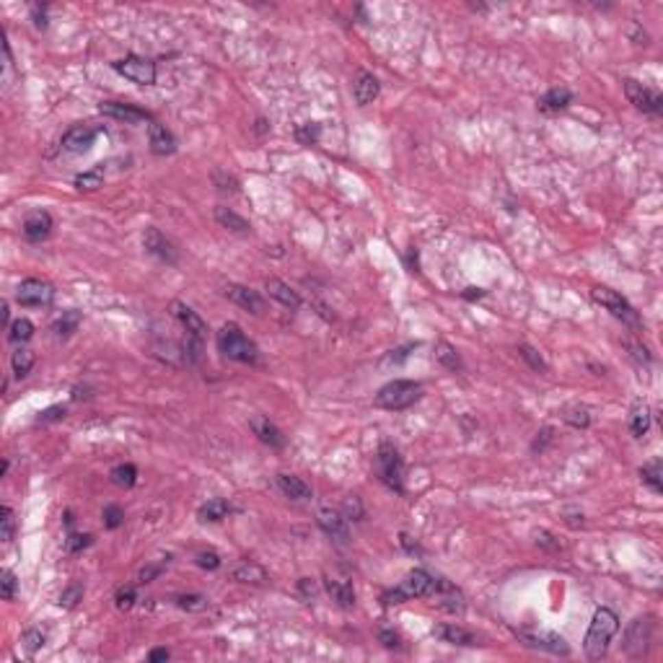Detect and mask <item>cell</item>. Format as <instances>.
<instances>
[{
    "label": "cell",
    "instance_id": "cell-1",
    "mask_svg": "<svg viewBox=\"0 0 663 663\" xmlns=\"http://www.w3.org/2000/svg\"><path fill=\"white\" fill-rule=\"evenodd\" d=\"M619 632V617L612 612V609H596L594 619H591V627L586 632V640H583V648H586V655L591 661H599L604 658L606 651H609V642L612 638Z\"/></svg>",
    "mask_w": 663,
    "mask_h": 663
},
{
    "label": "cell",
    "instance_id": "cell-2",
    "mask_svg": "<svg viewBox=\"0 0 663 663\" xmlns=\"http://www.w3.org/2000/svg\"><path fill=\"white\" fill-rule=\"evenodd\" d=\"M215 339H218V350H221L228 361L249 363V365L259 361V350H256V345L246 337L244 332H241V326L233 324V322L223 324L221 329H218V337Z\"/></svg>",
    "mask_w": 663,
    "mask_h": 663
},
{
    "label": "cell",
    "instance_id": "cell-3",
    "mask_svg": "<svg viewBox=\"0 0 663 663\" xmlns=\"http://www.w3.org/2000/svg\"><path fill=\"white\" fill-rule=\"evenodd\" d=\"M373 472L376 477L384 482L389 490H394L396 495L405 492V461H402V454L396 451L394 443L384 441L378 446V454H376V461H373Z\"/></svg>",
    "mask_w": 663,
    "mask_h": 663
},
{
    "label": "cell",
    "instance_id": "cell-4",
    "mask_svg": "<svg viewBox=\"0 0 663 663\" xmlns=\"http://www.w3.org/2000/svg\"><path fill=\"white\" fill-rule=\"evenodd\" d=\"M435 586H438V578H433L428 570H412L399 583L396 588L386 591L381 596V601L386 606L391 604H402V601H409V599H425V596H435Z\"/></svg>",
    "mask_w": 663,
    "mask_h": 663
},
{
    "label": "cell",
    "instance_id": "cell-5",
    "mask_svg": "<svg viewBox=\"0 0 663 663\" xmlns=\"http://www.w3.org/2000/svg\"><path fill=\"white\" fill-rule=\"evenodd\" d=\"M422 396V386L418 381H407V378H396V381H389L386 386L378 389L376 394V405L384 409H391V412H399V409L412 407Z\"/></svg>",
    "mask_w": 663,
    "mask_h": 663
},
{
    "label": "cell",
    "instance_id": "cell-6",
    "mask_svg": "<svg viewBox=\"0 0 663 663\" xmlns=\"http://www.w3.org/2000/svg\"><path fill=\"white\" fill-rule=\"evenodd\" d=\"M591 296H594V301L599 303V306H604L609 314L617 316V319H622L627 326H635V329H640V326H642L640 314H638V311L629 306L627 298H622L617 291L599 285V288H594V291H591Z\"/></svg>",
    "mask_w": 663,
    "mask_h": 663
},
{
    "label": "cell",
    "instance_id": "cell-7",
    "mask_svg": "<svg viewBox=\"0 0 663 663\" xmlns=\"http://www.w3.org/2000/svg\"><path fill=\"white\" fill-rule=\"evenodd\" d=\"M16 301L26 306V309H42V306H49L55 301V288L49 282H45V280L26 278L16 288Z\"/></svg>",
    "mask_w": 663,
    "mask_h": 663
},
{
    "label": "cell",
    "instance_id": "cell-8",
    "mask_svg": "<svg viewBox=\"0 0 663 663\" xmlns=\"http://www.w3.org/2000/svg\"><path fill=\"white\" fill-rule=\"evenodd\" d=\"M112 68L125 75L128 81L138 83V86H153L156 83V62L148 58H138V55H128L125 60H117Z\"/></svg>",
    "mask_w": 663,
    "mask_h": 663
},
{
    "label": "cell",
    "instance_id": "cell-9",
    "mask_svg": "<svg viewBox=\"0 0 663 663\" xmlns=\"http://www.w3.org/2000/svg\"><path fill=\"white\" fill-rule=\"evenodd\" d=\"M625 93H627L629 104L635 106V109H640V112H645V114H658L663 109V96L655 88H648V86H642L640 81H635V78H627L625 81Z\"/></svg>",
    "mask_w": 663,
    "mask_h": 663
},
{
    "label": "cell",
    "instance_id": "cell-10",
    "mask_svg": "<svg viewBox=\"0 0 663 663\" xmlns=\"http://www.w3.org/2000/svg\"><path fill=\"white\" fill-rule=\"evenodd\" d=\"M653 640V625L648 617H638L629 625L627 635H625V651L629 655H642L648 651V645Z\"/></svg>",
    "mask_w": 663,
    "mask_h": 663
},
{
    "label": "cell",
    "instance_id": "cell-11",
    "mask_svg": "<svg viewBox=\"0 0 663 663\" xmlns=\"http://www.w3.org/2000/svg\"><path fill=\"white\" fill-rule=\"evenodd\" d=\"M316 521H319V526H322V531H324L332 542H337V544H348L350 542V529H348V518L342 516L339 511H332V508H322V511L316 513Z\"/></svg>",
    "mask_w": 663,
    "mask_h": 663
},
{
    "label": "cell",
    "instance_id": "cell-12",
    "mask_svg": "<svg viewBox=\"0 0 663 663\" xmlns=\"http://www.w3.org/2000/svg\"><path fill=\"white\" fill-rule=\"evenodd\" d=\"M143 246H145V252L153 256H158L161 262H166V265H176L179 262V252H176V246L163 236L158 228H148V231L143 233Z\"/></svg>",
    "mask_w": 663,
    "mask_h": 663
},
{
    "label": "cell",
    "instance_id": "cell-13",
    "mask_svg": "<svg viewBox=\"0 0 663 663\" xmlns=\"http://www.w3.org/2000/svg\"><path fill=\"white\" fill-rule=\"evenodd\" d=\"M171 311H174V316L186 329V337H195V339H200V342H205V337H208V324H205V319H202L195 309H189V306L182 301H174L171 303Z\"/></svg>",
    "mask_w": 663,
    "mask_h": 663
},
{
    "label": "cell",
    "instance_id": "cell-14",
    "mask_svg": "<svg viewBox=\"0 0 663 663\" xmlns=\"http://www.w3.org/2000/svg\"><path fill=\"white\" fill-rule=\"evenodd\" d=\"M518 638L529 648H539V651L555 653V655H570V645L555 632H518Z\"/></svg>",
    "mask_w": 663,
    "mask_h": 663
},
{
    "label": "cell",
    "instance_id": "cell-15",
    "mask_svg": "<svg viewBox=\"0 0 663 663\" xmlns=\"http://www.w3.org/2000/svg\"><path fill=\"white\" fill-rule=\"evenodd\" d=\"M101 114L112 117V119H119V122H128V125H138V122H153L151 112L140 109L135 104H122V101H104L99 106Z\"/></svg>",
    "mask_w": 663,
    "mask_h": 663
},
{
    "label": "cell",
    "instance_id": "cell-16",
    "mask_svg": "<svg viewBox=\"0 0 663 663\" xmlns=\"http://www.w3.org/2000/svg\"><path fill=\"white\" fill-rule=\"evenodd\" d=\"M99 132L101 130L99 128H88V125H75V128H70L65 135H62V148L68 153H83L88 151L93 143H96V138H99Z\"/></svg>",
    "mask_w": 663,
    "mask_h": 663
},
{
    "label": "cell",
    "instance_id": "cell-17",
    "mask_svg": "<svg viewBox=\"0 0 663 663\" xmlns=\"http://www.w3.org/2000/svg\"><path fill=\"white\" fill-rule=\"evenodd\" d=\"M23 236H26V241H32V244H36V241H45L47 236L52 233V215L49 213H45V210H34V213H29L26 215V221H23L21 226Z\"/></svg>",
    "mask_w": 663,
    "mask_h": 663
},
{
    "label": "cell",
    "instance_id": "cell-18",
    "mask_svg": "<svg viewBox=\"0 0 663 663\" xmlns=\"http://www.w3.org/2000/svg\"><path fill=\"white\" fill-rule=\"evenodd\" d=\"M226 296H228L236 306H241V309L252 311V314H262V311H265V298H262L256 291H252V288H246V285L228 282V285H226Z\"/></svg>",
    "mask_w": 663,
    "mask_h": 663
},
{
    "label": "cell",
    "instance_id": "cell-19",
    "mask_svg": "<svg viewBox=\"0 0 663 663\" xmlns=\"http://www.w3.org/2000/svg\"><path fill=\"white\" fill-rule=\"evenodd\" d=\"M249 425H252V431H254V435L259 438V441L265 443V446H269V448H285V435H282V431H280L278 425H272L267 418H252L249 420Z\"/></svg>",
    "mask_w": 663,
    "mask_h": 663
},
{
    "label": "cell",
    "instance_id": "cell-20",
    "mask_svg": "<svg viewBox=\"0 0 663 663\" xmlns=\"http://www.w3.org/2000/svg\"><path fill=\"white\" fill-rule=\"evenodd\" d=\"M265 291L275 298V301H280L285 309H301V296L298 293L293 291L291 285L288 282H282V280H278V278H267L265 280Z\"/></svg>",
    "mask_w": 663,
    "mask_h": 663
},
{
    "label": "cell",
    "instance_id": "cell-21",
    "mask_svg": "<svg viewBox=\"0 0 663 663\" xmlns=\"http://www.w3.org/2000/svg\"><path fill=\"white\" fill-rule=\"evenodd\" d=\"M148 135H151V151L156 153V156H171V153L176 151L174 135L163 128L161 122L153 119L151 125H148Z\"/></svg>",
    "mask_w": 663,
    "mask_h": 663
},
{
    "label": "cell",
    "instance_id": "cell-22",
    "mask_svg": "<svg viewBox=\"0 0 663 663\" xmlns=\"http://www.w3.org/2000/svg\"><path fill=\"white\" fill-rule=\"evenodd\" d=\"M378 91H381V83H378V78L373 73H361L355 86H352V96H355V101L361 106L373 104V99L378 96Z\"/></svg>",
    "mask_w": 663,
    "mask_h": 663
},
{
    "label": "cell",
    "instance_id": "cell-23",
    "mask_svg": "<svg viewBox=\"0 0 663 663\" xmlns=\"http://www.w3.org/2000/svg\"><path fill=\"white\" fill-rule=\"evenodd\" d=\"M433 635L438 640L448 642V645H477L474 632L464 629L461 625H438V627L433 629Z\"/></svg>",
    "mask_w": 663,
    "mask_h": 663
},
{
    "label": "cell",
    "instance_id": "cell-24",
    "mask_svg": "<svg viewBox=\"0 0 663 663\" xmlns=\"http://www.w3.org/2000/svg\"><path fill=\"white\" fill-rule=\"evenodd\" d=\"M278 487L291 501H311V487L301 477H296V474H278Z\"/></svg>",
    "mask_w": 663,
    "mask_h": 663
},
{
    "label": "cell",
    "instance_id": "cell-25",
    "mask_svg": "<svg viewBox=\"0 0 663 663\" xmlns=\"http://www.w3.org/2000/svg\"><path fill=\"white\" fill-rule=\"evenodd\" d=\"M572 101V93L570 88H552V91H547L542 99H539V109L542 112H547V114H555V112H562L565 106H570Z\"/></svg>",
    "mask_w": 663,
    "mask_h": 663
},
{
    "label": "cell",
    "instance_id": "cell-26",
    "mask_svg": "<svg viewBox=\"0 0 663 663\" xmlns=\"http://www.w3.org/2000/svg\"><path fill=\"white\" fill-rule=\"evenodd\" d=\"M435 363L438 365H443L446 371H461L464 368V363H461V355H459V350L451 345V342H446V339H441V342H435Z\"/></svg>",
    "mask_w": 663,
    "mask_h": 663
},
{
    "label": "cell",
    "instance_id": "cell-27",
    "mask_svg": "<svg viewBox=\"0 0 663 663\" xmlns=\"http://www.w3.org/2000/svg\"><path fill=\"white\" fill-rule=\"evenodd\" d=\"M326 594L332 596V601L339 606V609H352L355 606V591L352 586L345 581H326Z\"/></svg>",
    "mask_w": 663,
    "mask_h": 663
},
{
    "label": "cell",
    "instance_id": "cell-28",
    "mask_svg": "<svg viewBox=\"0 0 663 663\" xmlns=\"http://www.w3.org/2000/svg\"><path fill=\"white\" fill-rule=\"evenodd\" d=\"M231 513V505L223 501V498H213V501H208L205 505H200V521H205V524H218V521H223L226 516Z\"/></svg>",
    "mask_w": 663,
    "mask_h": 663
},
{
    "label": "cell",
    "instance_id": "cell-29",
    "mask_svg": "<svg viewBox=\"0 0 663 663\" xmlns=\"http://www.w3.org/2000/svg\"><path fill=\"white\" fill-rule=\"evenodd\" d=\"M215 221L221 223L226 231H233V233H249V231H252L249 221H246V218H241L239 213H233L231 208H215Z\"/></svg>",
    "mask_w": 663,
    "mask_h": 663
},
{
    "label": "cell",
    "instance_id": "cell-30",
    "mask_svg": "<svg viewBox=\"0 0 663 663\" xmlns=\"http://www.w3.org/2000/svg\"><path fill=\"white\" fill-rule=\"evenodd\" d=\"M34 350H29L26 345H19L16 348V352L11 355V365H13V373H16V378H26L29 373H32V368H34Z\"/></svg>",
    "mask_w": 663,
    "mask_h": 663
},
{
    "label": "cell",
    "instance_id": "cell-31",
    "mask_svg": "<svg viewBox=\"0 0 663 663\" xmlns=\"http://www.w3.org/2000/svg\"><path fill=\"white\" fill-rule=\"evenodd\" d=\"M78 326H81V311L70 309V311H62V316H58V319L52 322V332H55L58 337H70Z\"/></svg>",
    "mask_w": 663,
    "mask_h": 663
},
{
    "label": "cell",
    "instance_id": "cell-32",
    "mask_svg": "<svg viewBox=\"0 0 663 663\" xmlns=\"http://www.w3.org/2000/svg\"><path fill=\"white\" fill-rule=\"evenodd\" d=\"M629 431L635 438H642L645 433L651 431V409L648 405H635L632 415H629Z\"/></svg>",
    "mask_w": 663,
    "mask_h": 663
},
{
    "label": "cell",
    "instance_id": "cell-33",
    "mask_svg": "<svg viewBox=\"0 0 663 663\" xmlns=\"http://www.w3.org/2000/svg\"><path fill=\"white\" fill-rule=\"evenodd\" d=\"M640 479L653 490V492H663V466L661 459H655L651 464H645L640 469Z\"/></svg>",
    "mask_w": 663,
    "mask_h": 663
},
{
    "label": "cell",
    "instance_id": "cell-34",
    "mask_svg": "<svg viewBox=\"0 0 663 663\" xmlns=\"http://www.w3.org/2000/svg\"><path fill=\"white\" fill-rule=\"evenodd\" d=\"M32 337H34V324L29 319H16V322H11V326H8V339H11L13 345H26Z\"/></svg>",
    "mask_w": 663,
    "mask_h": 663
},
{
    "label": "cell",
    "instance_id": "cell-35",
    "mask_svg": "<svg viewBox=\"0 0 663 663\" xmlns=\"http://www.w3.org/2000/svg\"><path fill=\"white\" fill-rule=\"evenodd\" d=\"M233 581H241V583H265V581H267V572L262 570L259 565H254V562H244V565H239V568L233 570Z\"/></svg>",
    "mask_w": 663,
    "mask_h": 663
},
{
    "label": "cell",
    "instance_id": "cell-36",
    "mask_svg": "<svg viewBox=\"0 0 663 663\" xmlns=\"http://www.w3.org/2000/svg\"><path fill=\"white\" fill-rule=\"evenodd\" d=\"M109 479L117 487H132L138 482V469H135V464H119L109 472Z\"/></svg>",
    "mask_w": 663,
    "mask_h": 663
},
{
    "label": "cell",
    "instance_id": "cell-37",
    "mask_svg": "<svg viewBox=\"0 0 663 663\" xmlns=\"http://www.w3.org/2000/svg\"><path fill=\"white\" fill-rule=\"evenodd\" d=\"M101 184H104V169L101 166H96L91 171H83V174L75 176V186L81 192H93V189H99Z\"/></svg>",
    "mask_w": 663,
    "mask_h": 663
},
{
    "label": "cell",
    "instance_id": "cell-38",
    "mask_svg": "<svg viewBox=\"0 0 663 663\" xmlns=\"http://www.w3.org/2000/svg\"><path fill=\"white\" fill-rule=\"evenodd\" d=\"M296 140L301 145H316L322 140V125L319 122H303L296 128Z\"/></svg>",
    "mask_w": 663,
    "mask_h": 663
},
{
    "label": "cell",
    "instance_id": "cell-39",
    "mask_svg": "<svg viewBox=\"0 0 663 663\" xmlns=\"http://www.w3.org/2000/svg\"><path fill=\"white\" fill-rule=\"evenodd\" d=\"M13 531H16V516H13V511L8 505H3L0 508V539L3 542H11Z\"/></svg>",
    "mask_w": 663,
    "mask_h": 663
},
{
    "label": "cell",
    "instance_id": "cell-40",
    "mask_svg": "<svg viewBox=\"0 0 663 663\" xmlns=\"http://www.w3.org/2000/svg\"><path fill=\"white\" fill-rule=\"evenodd\" d=\"M562 420H565L568 425H572V428H588V425H591V415H588V409H586V407L565 409Z\"/></svg>",
    "mask_w": 663,
    "mask_h": 663
},
{
    "label": "cell",
    "instance_id": "cell-41",
    "mask_svg": "<svg viewBox=\"0 0 663 663\" xmlns=\"http://www.w3.org/2000/svg\"><path fill=\"white\" fill-rule=\"evenodd\" d=\"M176 606L179 609H186V612H202V609H208V599L200 594L176 596Z\"/></svg>",
    "mask_w": 663,
    "mask_h": 663
},
{
    "label": "cell",
    "instance_id": "cell-42",
    "mask_svg": "<svg viewBox=\"0 0 663 663\" xmlns=\"http://www.w3.org/2000/svg\"><path fill=\"white\" fill-rule=\"evenodd\" d=\"M16 588H19V581H16V575H13V572L11 570L0 572V599H3V601H13Z\"/></svg>",
    "mask_w": 663,
    "mask_h": 663
},
{
    "label": "cell",
    "instance_id": "cell-43",
    "mask_svg": "<svg viewBox=\"0 0 663 663\" xmlns=\"http://www.w3.org/2000/svg\"><path fill=\"white\" fill-rule=\"evenodd\" d=\"M518 352H521V358H524V361L529 363L534 371H542V373L547 371V363H544V358H542V355H539V352H536L531 345H518Z\"/></svg>",
    "mask_w": 663,
    "mask_h": 663
},
{
    "label": "cell",
    "instance_id": "cell-44",
    "mask_svg": "<svg viewBox=\"0 0 663 663\" xmlns=\"http://www.w3.org/2000/svg\"><path fill=\"white\" fill-rule=\"evenodd\" d=\"M83 599V586L81 583H70L68 588L62 591V596H60V606H68V609H73V606L78 604Z\"/></svg>",
    "mask_w": 663,
    "mask_h": 663
},
{
    "label": "cell",
    "instance_id": "cell-45",
    "mask_svg": "<svg viewBox=\"0 0 663 663\" xmlns=\"http://www.w3.org/2000/svg\"><path fill=\"white\" fill-rule=\"evenodd\" d=\"M101 516H104L106 529H119V526L125 524V511H122L119 505H106Z\"/></svg>",
    "mask_w": 663,
    "mask_h": 663
},
{
    "label": "cell",
    "instance_id": "cell-46",
    "mask_svg": "<svg viewBox=\"0 0 663 663\" xmlns=\"http://www.w3.org/2000/svg\"><path fill=\"white\" fill-rule=\"evenodd\" d=\"M21 642L29 653H36L45 645V635H42V629H26L21 635Z\"/></svg>",
    "mask_w": 663,
    "mask_h": 663
},
{
    "label": "cell",
    "instance_id": "cell-47",
    "mask_svg": "<svg viewBox=\"0 0 663 663\" xmlns=\"http://www.w3.org/2000/svg\"><path fill=\"white\" fill-rule=\"evenodd\" d=\"M138 601V594H135V588L132 586H128V588H119L114 596V604L117 609H122V612H128V609H132V604Z\"/></svg>",
    "mask_w": 663,
    "mask_h": 663
},
{
    "label": "cell",
    "instance_id": "cell-48",
    "mask_svg": "<svg viewBox=\"0 0 663 663\" xmlns=\"http://www.w3.org/2000/svg\"><path fill=\"white\" fill-rule=\"evenodd\" d=\"M68 415V409L62 407V405H55V407H47L39 412V418H36V425H47V422H58V420H62Z\"/></svg>",
    "mask_w": 663,
    "mask_h": 663
},
{
    "label": "cell",
    "instance_id": "cell-49",
    "mask_svg": "<svg viewBox=\"0 0 663 663\" xmlns=\"http://www.w3.org/2000/svg\"><path fill=\"white\" fill-rule=\"evenodd\" d=\"M88 544H91V534H75V531H70L68 539H65V549L68 552H81Z\"/></svg>",
    "mask_w": 663,
    "mask_h": 663
},
{
    "label": "cell",
    "instance_id": "cell-50",
    "mask_svg": "<svg viewBox=\"0 0 663 663\" xmlns=\"http://www.w3.org/2000/svg\"><path fill=\"white\" fill-rule=\"evenodd\" d=\"M342 516L348 518V521H361L363 518V505H361V501L355 498V495H350L348 501H345V505H342Z\"/></svg>",
    "mask_w": 663,
    "mask_h": 663
},
{
    "label": "cell",
    "instance_id": "cell-51",
    "mask_svg": "<svg viewBox=\"0 0 663 663\" xmlns=\"http://www.w3.org/2000/svg\"><path fill=\"white\" fill-rule=\"evenodd\" d=\"M195 562H197L202 570H218V568H221V557H218L213 549H208V552H200L197 557H195Z\"/></svg>",
    "mask_w": 663,
    "mask_h": 663
},
{
    "label": "cell",
    "instance_id": "cell-52",
    "mask_svg": "<svg viewBox=\"0 0 663 663\" xmlns=\"http://www.w3.org/2000/svg\"><path fill=\"white\" fill-rule=\"evenodd\" d=\"M418 345H405V348H396V350H391L389 355H386V361L384 363H405L409 358V350H415Z\"/></svg>",
    "mask_w": 663,
    "mask_h": 663
},
{
    "label": "cell",
    "instance_id": "cell-53",
    "mask_svg": "<svg viewBox=\"0 0 663 663\" xmlns=\"http://www.w3.org/2000/svg\"><path fill=\"white\" fill-rule=\"evenodd\" d=\"M163 570V565H148V568H143V570L138 572V583H151L153 578H158Z\"/></svg>",
    "mask_w": 663,
    "mask_h": 663
},
{
    "label": "cell",
    "instance_id": "cell-54",
    "mask_svg": "<svg viewBox=\"0 0 663 663\" xmlns=\"http://www.w3.org/2000/svg\"><path fill=\"white\" fill-rule=\"evenodd\" d=\"M378 640L384 642L386 648H399V635L391 632V629H381V632H378Z\"/></svg>",
    "mask_w": 663,
    "mask_h": 663
},
{
    "label": "cell",
    "instance_id": "cell-55",
    "mask_svg": "<svg viewBox=\"0 0 663 663\" xmlns=\"http://www.w3.org/2000/svg\"><path fill=\"white\" fill-rule=\"evenodd\" d=\"M552 433H555L552 428H544L542 433H536L539 438L534 441V446H531V448H534V451H544V446H547V443L552 441Z\"/></svg>",
    "mask_w": 663,
    "mask_h": 663
},
{
    "label": "cell",
    "instance_id": "cell-56",
    "mask_svg": "<svg viewBox=\"0 0 663 663\" xmlns=\"http://www.w3.org/2000/svg\"><path fill=\"white\" fill-rule=\"evenodd\" d=\"M298 588H301L303 599H314L316 596V586L309 581V578H301V581H298Z\"/></svg>",
    "mask_w": 663,
    "mask_h": 663
},
{
    "label": "cell",
    "instance_id": "cell-57",
    "mask_svg": "<svg viewBox=\"0 0 663 663\" xmlns=\"http://www.w3.org/2000/svg\"><path fill=\"white\" fill-rule=\"evenodd\" d=\"M32 13H34V26H36V29H47V11H45V8L34 5V8H32Z\"/></svg>",
    "mask_w": 663,
    "mask_h": 663
},
{
    "label": "cell",
    "instance_id": "cell-58",
    "mask_svg": "<svg viewBox=\"0 0 663 663\" xmlns=\"http://www.w3.org/2000/svg\"><path fill=\"white\" fill-rule=\"evenodd\" d=\"M169 655H171V653L166 651V648H156V651L148 653V661H151V663H156V661H169Z\"/></svg>",
    "mask_w": 663,
    "mask_h": 663
},
{
    "label": "cell",
    "instance_id": "cell-59",
    "mask_svg": "<svg viewBox=\"0 0 663 663\" xmlns=\"http://www.w3.org/2000/svg\"><path fill=\"white\" fill-rule=\"evenodd\" d=\"M461 296H464L466 301H479V298H485L487 293L482 291V288H466V291L461 293Z\"/></svg>",
    "mask_w": 663,
    "mask_h": 663
},
{
    "label": "cell",
    "instance_id": "cell-60",
    "mask_svg": "<svg viewBox=\"0 0 663 663\" xmlns=\"http://www.w3.org/2000/svg\"><path fill=\"white\" fill-rule=\"evenodd\" d=\"M549 539H552V536H549L547 531H542V534H539V542H542V544H544V547H549V549H557V547H559L557 542H549Z\"/></svg>",
    "mask_w": 663,
    "mask_h": 663
},
{
    "label": "cell",
    "instance_id": "cell-61",
    "mask_svg": "<svg viewBox=\"0 0 663 663\" xmlns=\"http://www.w3.org/2000/svg\"><path fill=\"white\" fill-rule=\"evenodd\" d=\"M0 314H3V324H5V329L11 326V311H8V303H3L0 306Z\"/></svg>",
    "mask_w": 663,
    "mask_h": 663
}]
</instances>
